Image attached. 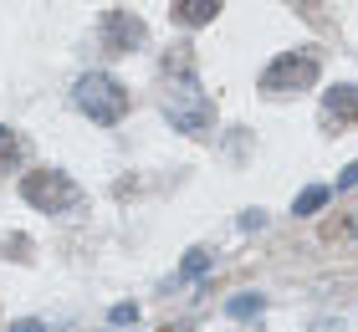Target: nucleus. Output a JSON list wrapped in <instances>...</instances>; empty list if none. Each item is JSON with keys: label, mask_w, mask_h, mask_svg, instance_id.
<instances>
[{"label": "nucleus", "mask_w": 358, "mask_h": 332, "mask_svg": "<svg viewBox=\"0 0 358 332\" xmlns=\"http://www.w3.org/2000/svg\"><path fill=\"white\" fill-rule=\"evenodd\" d=\"M225 0H174L169 15H174V26H210L220 15Z\"/></svg>", "instance_id": "nucleus-7"}, {"label": "nucleus", "mask_w": 358, "mask_h": 332, "mask_svg": "<svg viewBox=\"0 0 358 332\" xmlns=\"http://www.w3.org/2000/svg\"><path fill=\"white\" fill-rule=\"evenodd\" d=\"M164 118H169L179 133H189V138H200V133L210 128V103L194 92V77H185V82H174V87H169Z\"/></svg>", "instance_id": "nucleus-3"}, {"label": "nucleus", "mask_w": 358, "mask_h": 332, "mask_svg": "<svg viewBox=\"0 0 358 332\" xmlns=\"http://www.w3.org/2000/svg\"><path fill=\"white\" fill-rule=\"evenodd\" d=\"M205 266H210V251H194L185 266H179V281H185V276H194V271H205Z\"/></svg>", "instance_id": "nucleus-12"}, {"label": "nucleus", "mask_w": 358, "mask_h": 332, "mask_svg": "<svg viewBox=\"0 0 358 332\" xmlns=\"http://www.w3.org/2000/svg\"><path fill=\"white\" fill-rule=\"evenodd\" d=\"M225 312H231V317H256V312H262V296H236Z\"/></svg>", "instance_id": "nucleus-10"}, {"label": "nucleus", "mask_w": 358, "mask_h": 332, "mask_svg": "<svg viewBox=\"0 0 358 332\" xmlns=\"http://www.w3.org/2000/svg\"><path fill=\"white\" fill-rule=\"evenodd\" d=\"M15 332H41V322H21V327H15Z\"/></svg>", "instance_id": "nucleus-14"}, {"label": "nucleus", "mask_w": 358, "mask_h": 332, "mask_svg": "<svg viewBox=\"0 0 358 332\" xmlns=\"http://www.w3.org/2000/svg\"><path fill=\"white\" fill-rule=\"evenodd\" d=\"M328 236H343V240H358V210H353V215H343V220H338V225L328 230Z\"/></svg>", "instance_id": "nucleus-11"}, {"label": "nucleus", "mask_w": 358, "mask_h": 332, "mask_svg": "<svg viewBox=\"0 0 358 332\" xmlns=\"http://www.w3.org/2000/svg\"><path fill=\"white\" fill-rule=\"evenodd\" d=\"M97 36H103V46L108 52H134V46H143L149 41V26H143V15H134V10H103L97 15Z\"/></svg>", "instance_id": "nucleus-5"}, {"label": "nucleus", "mask_w": 358, "mask_h": 332, "mask_svg": "<svg viewBox=\"0 0 358 332\" xmlns=\"http://www.w3.org/2000/svg\"><path fill=\"white\" fill-rule=\"evenodd\" d=\"M72 97H77V108H83L97 128H113V123H118L128 108H134L128 87H123L118 77H108V72H87V77L72 87Z\"/></svg>", "instance_id": "nucleus-1"}, {"label": "nucleus", "mask_w": 358, "mask_h": 332, "mask_svg": "<svg viewBox=\"0 0 358 332\" xmlns=\"http://www.w3.org/2000/svg\"><path fill=\"white\" fill-rule=\"evenodd\" d=\"M322 199H328V189H322V185H313L307 194H297V205H292V215H313V210L322 205Z\"/></svg>", "instance_id": "nucleus-9"}, {"label": "nucleus", "mask_w": 358, "mask_h": 332, "mask_svg": "<svg viewBox=\"0 0 358 332\" xmlns=\"http://www.w3.org/2000/svg\"><path fill=\"white\" fill-rule=\"evenodd\" d=\"M322 123L328 128H358V82H338L322 92Z\"/></svg>", "instance_id": "nucleus-6"}, {"label": "nucleus", "mask_w": 358, "mask_h": 332, "mask_svg": "<svg viewBox=\"0 0 358 332\" xmlns=\"http://www.w3.org/2000/svg\"><path fill=\"white\" fill-rule=\"evenodd\" d=\"M21 199L41 215H62V210H72L77 199H83V189L62 169H31V174H21Z\"/></svg>", "instance_id": "nucleus-2"}, {"label": "nucleus", "mask_w": 358, "mask_h": 332, "mask_svg": "<svg viewBox=\"0 0 358 332\" xmlns=\"http://www.w3.org/2000/svg\"><path fill=\"white\" fill-rule=\"evenodd\" d=\"M21 154H26V138H21L15 128H0V174L15 169V164H21Z\"/></svg>", "instance_id": "nucleus-8"}, {"label": "nucleus", "mask_w": 358, "mask_h": 332, "mask_svg": "<svg viewBox=\"0 0 358 332\" xmlns=\"http://www.w3.org/2000/svg\"><path fill=\"white\" fill-rule=\"evenodd\" d=\"M353 185H358V164H348V169L338 174V189H353Z\"/></svg>", "instance_id": "nucleus-13"}, {"label": "nucleus", "mask_w": 358, "mask_h": 332, "mask_svg": "<svg viewBox=\"0 0 358 332\" xmlns=\"http://www.w3.org/2000/svg\"><path fill=\"white\" fill-rule=\"evenodd\" d=\"M317 82V52H282L266 72H262V87L266 92H302Z\"/></svg>", "instance_id": "nucleus-4"}]
</instances>
